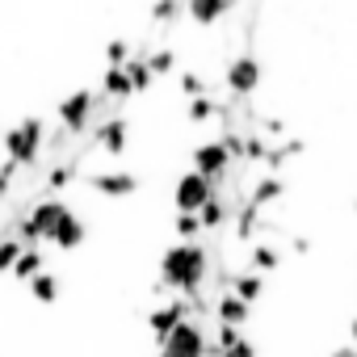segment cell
<instances>
[{
	"label": "cell",
	"instance_id": "1",
	"mask_svg": "<svg viewBox=\"0 0 357 357\" xmlns=\"http://www.w3.org/2000/svg\"><path fill=\"white\" fill-rule=\"evenodd\" d=\"M211 278V248L206 240H190V244H172L160 257V286L181 294V298H198L202 286Z\"/></svg>",
	"mask_w": 357,
	"mask_h": 357
},
{
	"label": "cell",
	"instance_id": "2",
	"mask_svg": "<svg viewBox=\"0 0 357 357\" xmlns=\"http://www.w3.org/2000/svg\"><path fill=\"white\" fill-rule=\"evenodd\" d=\"M47 151V122L43 118H22L9 135H5V155L17 168H34Z\"/></svg>",
	"mask_w": 357,
	"mask_h": 357
},
{
	"label": "cell",
	"instance_id": "3",
	"mask_svg": "<svg viewBox=\"0 0 357 357\" xmlns=\"http://www.w3.org/2000/svg\"><path fill=\"white\" fill-rule=\"evenodd\" d=\"M206 349H211V336H206L202 319H181L160 340L155 357H206Z\"/></svg>",
	"mask_w": 357,
	"mask_h": 357
},
{
	"label": "cell",
	"instance_id": "4",
	"mask_svg": "<svg viewBox=\"0 0 357 357\" xmlns=\"http://www.w3.org/2000/svg\"><path fill=\"white\" fill-rule=\"evenodd\" d=\"M55 118H59V130H68L72 139H80V135L97 122V93H93V89H76V93H68V97L59 101Z\"/></svg>",
	"mask_w": 357,
	"mask_h": 357
},
{
	"label": "cell",
	"instance_id": "5",
	"mask_svg": "<svg viewBox=\"0 0 357 357\" xmlns=\"http://www.w3.org/2000/svg\"><path fill=\"white\" fill-rule=\"evenodd\" d=\"M261 76H265V68H261L257 55H236V59L227 63V72H223V89H227V97L248 101V97L261 89Z\"/></svg>",
	"mask_w": 357,
	"mask_h": 357
},
{
	"label": "cell",
	"instance_id": "6",
	"mask_svg": "<svg viewBox=\"0 0 357 357\" xmlns=\"http://www.w3.org/2000/svg\"><path fill=\"white\" fill-rule=\"evenodd\" d=\"M211 198H215V185L206 181V176H198L194 168L172 185V206H176V215H198Z\"/></svg>",
	"mask_w": 357,
	"mask_h": 357
},
{
	"label": "cell",
	"instance_id": "7",
	"mask_svg": "<svg viewBox=\"0 0 357 357\" xmlns=\"http://www.w3.org/2000/svg\"><path fill=\"white\" fill-rule=\"evenodd\" d=\"M181 319H198L194 315V303L190 298H181V294H172L168 303H160V307H151V315H147V332H151V340L160 344L176 324H181Z\"/></svg>",
	"mask_w": 357,
	"mask_h": 357
},
{
	"label": "cell",
	"instance_id": "8",
	"mask_svg": "<svg viewBox=\"0 0 357 357\" xmlns=\"http://www.w3.org/2000/svg\"><path fill=\"white\" fill-rule=\"evenodd\" d=\"M84 240H89V223L68 206V211L51 223V231H47V240H43V244H51V248H59V252H76Z\"/></svg>",
	"mask_w": 357,
	"mask_h": 357
},
{
	"label": "cell",
	"instance_id": "9",
	"mask_svg": "<svg viewBox=\"0 0 357 357\" xmlns=\"http://www.w3.org/2000/svg\"><path fill=\"white\" fill-rule=\"evenodd\" d=\"M89 130H93V143H97L105 155H122V151H126V139H130V118L109 114V118H97Z\"/></svg>",
	"mask_w": 357,
	"mask_h": 357
},
{
	"label": "cell",
	"instance_id": "10",
	"mask_svg": "<svg viewBox=\"0 0 357 357\" xmlns=\"http://www.w3.org/2000/svg\"><path fill=\"white\" fill-rule=\"evenodd\" d=\"M194 172H198V176H206L211 185H219L223 176L231 172V160H227V151H223V143H219V139H211V143H198V147H194Z\"/></svg>",
	"mask_w": 357,
	"mask_h": 357
},
{
	"label": "cell",
	"instance_id": "11",
	"mask_svg": "<svg viewBox=\"0 0 357 357\" xmlns=\"http://www.w3.org/2000/svg\"><path fill=\"white\" fill-rule=\"evenodd\" d=\"M89 185H93V194H101V198H130V194L139 190V176L109 168V172H93Z\"/></svg>",
	"mask_w": 357,
	"mask_h": 357
},
{
	"label": "cell",
	"instance_id": "12",
	"mask_svg": "<svg viewBox=\"0 0 357 357\" xmlns=\"http://www.w3.org/2000/svg\"><path fill=\"white\" fill-rule=\"evenodd\" d=\"M282 198H286V181H282L278 172H265L261 181H252V190H244V202L257 206V211H265V206H273Z\"/></svg>",
	"mask_w": 357,
	"mask_h": 357
},
{
	"label": "cell",
	"instance_id": "13",
	"mask_svg": "<svg viewBox=\"0 0 357 357\" xmlns=\"http://www.w3.org/2000/svg\"><path fill=\"white\" fill-rule=\"evenodd\" d=\"M198 223H202V236H215V231H223L227 223H231V206H227V198L215 190V198L198 211Z\"/></svg>",
	"mask_w": 357,
	"mask_h": 357
},
{
	"label": "cell",
	"instance_id": "14",
	"mask_svg": "<svg viewBox=\"0 0 357 357\" xmlns=\"http://www.w3.org/2000/svg\"><path fill=\"white\" fill-rule=\"evenodd\" d=\"M215 319H219V324H231V328H244V324L252 319V307L240 303L231 290H223V294L215 298Z\"/></svg>",
	"mask_w": 357,
	"mask_h": 357
},
{
	"label": "cell",
	"instance_id": "15",
	"mask_svg": "<svg viewBox=\"0 0 357 357\" xmlns=\"http://www.w3.org/2000/svg\"><path fill=\"white\" fill-rule=\"evenodd\" d=\"M227 9H231V0H185V17L194 26H215L227 17Z\"/></svg>",
	"mask_w": 357,
	"mask_h": 357
},
{
	"label": "cell",
	"instance_id": "16",
	"mask_svg": "<svg viewBox=\"0 0 357 357\" xmlns=\"http://www.w3.org/2000/svg\"><path fill=\"white\" fill-rule=\"evenodd\" d=\"M303 151H307V139H282V143H269L265 172H278V176H282V168H286L290 160H298Z\"/></svg>",
	"mask_w": 357,
	"mask_h": 357
},
{
	"label": "cell",
	"instance_id": "17",
	"mask_svg": "<svg viewBox=\"0 0 357 357\" xmlns=\"http://www.w3.org/2000/svg\"><path fill=\"white\" fill-rule=\"evenodd\" d=\"M265 286H269V282H265L261 273H252V269H248V273H231V282H227V290H231L240 303H248V307L265 298Z\"/></svg>",
	"mask_w": 357,
	"mask_h": 357
},
{
	"label": "cell",
	"instance_id": "18",
	"mask_svg": "<svg viewBox=\"0 0 357 357\" xmlns=\"http://www.w3.org/2000/svg\"><path fill=\"white\" fill-rule=\"evenodd\" d=\"M97 97H105V101H114V105L130 101L135 93H130V80H126V72H122V68H105V72H101V93H97Z\"/></svg>",
	"mask_w": 357,
	"mask_h": 357
},
{
	"label": "cell",
	"instance_id": "19",
	"mask_svg": "<svg viewBox=\"0 0 357 357\" xmlns=\"http://www.w3.org/2000/svg\"><path fill=\"white\" fill-rule=\"evenodd\" d=\"M47 269V257H43V244H22V252H17V261H13V278L17 282H30V278H38Z\"/></svg>",
	"mask_w": 357,
	"mask_h": 357
},
{
	"label": "cell",
	"instance_id": "20",
	"mask_svg": "<svg viewBox=\"0 0 357 357\" xmlns=\"http://www.w3.org/2000/svg\"><path fill=\"white\" fill-rule=\"evenodd\" d=\"M248 269L261 273V278L273 273V269H282V248L269 244V240H265V244H252V252H248Z\"/></svg>",
	"mask_w": 357,
	"mask_h": 357
},
{
	"label": "cell",
	"instance_id": "21",
	"mask_svg": "<svg viewBox=\"0 0 357 357\" xmlns=\"http://www.w3.org/2000/svg\"><path fill=\"white\" fill-rule=\"evenodd\" d=\"M122 72H126V80H130V93H147V89L155 84V76H151V68H147L143 55H130V59L122 63Z\"/></svg>",
	"mask_w": 357,
	"mask_h": 357
},
{
	"label": "cell",
	"instance_id": "22",
	"mask_svg": "<svg viewBox=\"0 0 357 357\" xmlns=\"http://www.w3.org/2000/svg\"><path fill=\"white\" fill-rule=\"evenodd\" d=\"M26 286H30V298H34V303H55V298H59V278L47 273V269H43L38 278H30Z\"/></svg>",
	"mask_w": 357,
	"mask_h": 357
},
{
	"label": "cell",
	"instance_id": "23",
	"mask_svg": "<svg viewBox=\"0 0 357 357\" xmlns=\"http://www.w3.org/2000/svg\"><path fill=\"white\" fill-rule=\"evenodd\" d=\"M215 114H219V101L206 93V97H194L190 105H185V118L194 122V126H206V122H215Z\"/></svg>",
	"mask_w": 357,
	"mask_h": 357
},
{
	"label": "cell",
	"instance_id": "24",
	"mask_svg": "<svg viewBox=\"0 0 357 357\" xmlns=\"http://www.w3.org/2000/svg\"><path fill=\"white\" fill-rule=\"evenodd\" d=\"M176 17H185V0H155L151 5V26H172Z\"/></svg>",
	"mask_w": 357,
	"mask_h": 357
},
{
	"label": "cell",
	"instance_id": "25",
	"mask_svg": "<svg viewBox=\"0 0 357 357\" xmlns=\"http://www.w3.org/2000/svg\"><path fill=\"white\" fill-rule=\"evenodd\" d=\"M143 59H147V68H151L155 80L168 76V72H176V51H168V47H160V51H143Z\"/></svg>",
	"mask_w": 357,
	"mask_h": 357
},
{
	"label": "cell",
	"instance_id": "26",
	"mask_svg": "<svg viewBox=\"0 0 357 357\" xmlns=\"http://www.w3.org/2000/svg\"><path fill=\"white\" fill-rule=\"evenodd\" d=\"M265 155H269V139L265 135H244V160L240 164L257 168V164H265Z\"/></svg>",
	"mask_w": 357,
	"mask_h": 357
},
{
	"label": "cell",
	"instance_id": "27",
	"mask_svg": "<svg viewBox=\"0 0 357 357\" xmlns=\"http://www.w3.org/2000/svg\"><path fill=\"white\" fill-rule=\"evenodd\" d=\"M172 231H176V240H181V244L202 240V223H198V215H176V219H172Z\"/></svg>",
	"mask_w": 357,
	"mask_h": 357
},
{
	"label": "cell",
	"instance_id": "28",
	"mask_svg": "<svg viewBox=\"0 0 357 357\" xmlns=\"http://www.w3.org/2000/svg\"><path fill=\"white\" fill-rule=\"evenodd\" d=\"M130 55H135V47H130L126 38H114V43L105 47V68H122Z\"/></svg>",
	"mask_w": 357,
	"mask_h": 357
},
{
	"label": "cell",
	"instance_id": "29",
	"mask_svg": "<svg viewBox=\"0 0 357 357\" xmlns=\"http://www.w3.org/2000/svg\"><path fill=\"white\" fill-rule=\"evenodd\" d=\"M176 84H181V93L194 101V97H206V76L202 72H181V80H176Z\"/></svg>",
	"mask_w": 357,
	"mask_h": 357
},
{
	"label": "cell",
	"instance_id": "30",
	"mask_svg": "<svg viewBox=\"0 0 357 357\" xmlns=\"http://www.w3.org/2000/svg\"><path fill=\"white\" fill-rule=\"evenodd\" d=\"M17 252H22V244H17L13 236H5V240H0V273H13V261H17Z\"/></svg>",
	"mask_w": 357,
	"mask_h": 357
},
{
	"label": "cell",
	"instance_id": "31",
	"mask_svg": "<svg viewBox=\"0 0 357 357\" xmlns=\"http://www.w3.org/2000/svg\"><path fill=\"white\" fill-rule=\"evenodd\" d=\"M219 357H257V344H252V340L240 332V336H236L227 349H219Z\"/></svg>",
	"mask_w": 357,
	"mask_h": 357
},
{
	"label": "cell",
	"instance_id": "32",
	"mask_svg": "<svg viewBox=\"0 0 357 357\" xmlns=\"http://www.w3.org/2000/svg\"><path fill=\"white\" fill-rule=\"evenodd\" d=\"M261 130H265V139H282L286 135V118H261Z\"/></svg>",
	"mask_w": 357,
	"mask_h": 357
},
{
	"label": "cell",
	"instance_id": "33",
	"mask_svg": "<svg viewBox=\"0 0 357 357\" xmlns=\"http://www.w3.org/2000/svg\"><path fill=\"white\" fill-rule=\"evenodd\" d=\"M290 252L294 257H307L311 252V236H290Z\"/></svg>",
	"mask_w": 357,
	"mask_h": 357
},
{
	"label": "cell",
	"instance_id": "34",
	"mask_svg": "<svg viewBox=\"0 0 357 357\" xmlns=\"http://www.w3.org/2000/svg\"><path fill=\"white\" fill-rule=\"evenodd\" d=\"M328 357H357V344H344V349H336V353H328Z\"/></svg>",
	"mask_w": 357,
	"mask_h": 357
},
{
	"label": "cell",
	"instance_id": "35",
	"mask_svg": "<svg viewBox=\"0 0 357 357\" xmlns=\"http://www.w3.org/2000/svg\"><path fill=\"white\" fill-rule=\"evenodd\" d=\"M349 336H353V344H357V315H353V324H349Z\"/></svg>",
	"mask_w": 357,
	"mask_h": 357
},
{
	"label": "cell",
	"instance_id": "36",
	"mask_svg": "<svg viewBox=\"0 0 357 357\" xmlns=\"http://www.w3.org/2000/svg\"><path fill=\"white\" fill-rule=\"evenodd\" d=\"M353 211H357V198H353Z\"/></svg>",
	"mask_w": 357,
	"mask_h": 357
},
{
	"label": "cell",
	"instance_id": "37",
	"mask_svg": "<svg viewBox=\"0 0 357 357\" xmlns=\"http://www.w3.org/2000/svg\"><path fill=\"white\" fill-rule=\"evenodd\" d=\"M231 5H240V0H231Z\"/></svg>",
	"mask_w": 357,
	"mask_h": 357
}]
</instances>
